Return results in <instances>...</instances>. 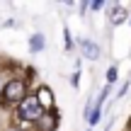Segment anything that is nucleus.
<instances>
[{"label":"nucleus","instance_id":"5","mask_svg":"<svg viewBox=\"0 0 131 131\" xmlns=\"http://www.w3.org/2000/svg\"><path fill=\"white\" fill-rule=\"evenodd\" d=\"M109 19H112L114 24H122L124 19H126V10H124V5H112V10H109Z\"/></svg>","mask_w":131,"mask_h":131},{"label":"nucleus","instance_id":"4","mask_svg":"<svg viewBox=\"0 0 131 131\" xmlns=\"http://www.w3.org/2000/svg\"><path fill=\"white\" fill-rule=\"evenodd\" d=\"M78 46H80V51H83L85 58H90V61H97L100 58V46L92 39H78Z\"/></svg>","mask_w":131,"mask_h":131},{"label":"nucleus","instance_id":"3","mask_svg":"<svg viewBox=\"0 0 131 131\" xmlns=\"http://www.w3.org/2000/svg\"><path fill=\"white\" fill-rule=\"evenodd\" d=\"M58 112L56 109H49V112H44L41 117L37 119V131H56L58 126Z\"/></svg>","mask_w":131,"mask_h":131},{"label":"nucleus","instance_id":"7","mask_svg":"<svg viewBox=\"0 0 131 131\" xmlns=\"http://www.w3.org/2000/svg\"><path fill=\"white\" fill-rule=\"evenodd\" d=\"M41 49H44V37L41 34H34V37L29 39V51L37 53V51H41Z\"/></svg>","mask_w":131,"mask_h":131},{"label":"nucleus","instance_id":"13","mask_svg":"<svg viewBox=\"0 0 131 131\" xmlns=\"http://www.w3.org/2000/svg\"><path fill=\"white\" fill-rule=\"evenodd\" d=\"M70 83H73V85H75V88H78V83H80V70H78V73H75V75H73V78H70Z\"/></svg>","mask_w":131,"mask_h":131},{"label":"nucleus","instance_id":"9","mask_svg":"<svg viewBox=\"0 0 131 131\" xmlns=\"http://www.w3.org/2000/svg\"><path fill=\"white\" fill-rule=\"evenodd\" d=\"M117 78H119V70H117V66H112V68L107 70V83H114Z\"/></svg>","mask_w":131,"mask_h":131},{"label":"nucleus","instance_id":"2","mask_svg":"<svg viewBox=\"0 0 131 131\" xmlns=\"http://www.w3.org/2000/svg\"><path fill=\"white\" fill-rule=\"evenodd\" d=\"M17 114L24 119V122H37V119L44 114V109H41V104H39L37 95H27V97H24L22 102H19Z\"/></svg>","mask_w":131,"mask_h":131},{"label":"nucleus","instance_id":"12","mask_svg":"<svg viewBox=\"0 0 131 131\" xmlns=\"http://www.w3.org/2000/svg\"><path fill=\"white\" fill-rule=\"evenodd\" d=\"M102 7H104L102 0H95V3H90V10H95V12H97V10H102Z\"/></svg>","mask_w":131,"mask_h":131},{"label":"nucleus","instance_id":"6","mask_svg":"<svg viewBox=\"0 0 131 131\" xmlns=\"http://www.w3.org/2000/svg\"><path fill=\"white\" fill-rule=\"evenodd\" d=\"M39 104H41V109L44 107H49V109H53V97H51V90H49V88H41V90H39Z\"/></svg>","mask_w":131,"mask_h":131},{"label":"nucleus","instance_id":"10","mask_svg":"<svg viewBox=\"0 0 131 131\" xmlns=\"http://www.w3.org/2000/svg\"><path fill=\"white\" fill-rule=\"evenodd\" d=\"M107 97H109V85H107V88H102V95H100V100H97V104H95V107L102 109V104H104V100H107Z\"/></svg>","mask_w":131,"mask_h":131},{"label":"nucleus","instance_id":"11","mask_svg":"<svg viewBox=\"0 0 131 131\" xmlns=\"http://www.w3.org/2000/svg\"><path fill=\"white\" fill-rule=\"evenodd\" d=\"M63 37H66V49H73V39H70V32L63 29Z\"/></svg>","mask_w":131,"mask_h":131},{"label":"nucleus","instance_id":"8","mask_svg":"<svg viewBox=\"0 0 131 131\" xmlns=\"http://www.w3.org/2000/svg\"><path fill=\"white\" fill-rule=\"evenodd\" d=\"M100 119H102V109H100V107H92V109H90V114H88V122L95 126Z\"/></svg>","mask_w":131,"mask_h":131},{"label":"nucleus","instance_id":"1","mask_svg":"<svg viewBox=\"0 0 131 131\" xmlns=\"http://www.w3.org/2000/svg\"><path fill=\"white\" fill-rule=\"evenodd\" d=\"M27 97V83L19 78L10 80V83H5L3 88V104H15V102H22V100Z\"/></svg>","mask_w":131,"mask_h":131}]
</instances>
